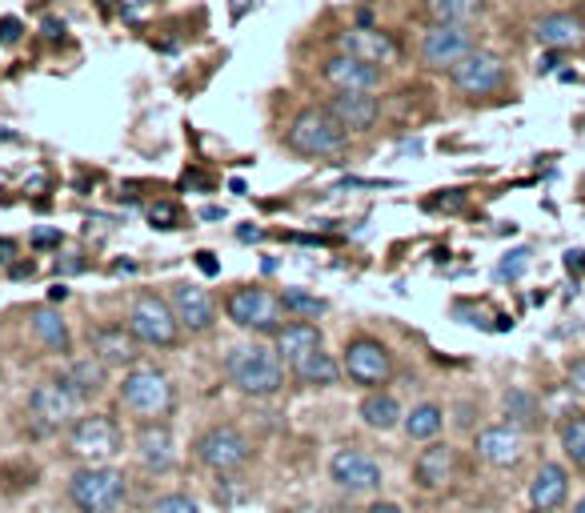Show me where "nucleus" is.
<instances>
[{
  "mask_svg": "<svg viewBox=\"0 0 585 513\" xmlns=\"http://www.w3.org/2000/svg\"><path fill=\"white\" fill-rule=\"evenodd\" d=\"M21 33H25V28H21V21H16V16H4V21H0V45H16V40H21Z\"/></svg>",
  "mask_w": 585,
  "mask_h": 513,
  "instance_id": "e433bc0d",
  "label": "nucleus"
},
{
  "mask_svg": "<svg viewBox=\"0 0 585 513\" xmlns=\"http://www.w3.org/2000/svg\"><path fill=\"white\" fill-rule=\"evenodd\" d=\"M529 257H534V253L529 249H513V253H505V257H501V265H498V281H517V277L525 273V269H529Z\"/></svg>",
  "mask_w": 585,
  "mask_h": 513,
  "instance_id": "72a5a7b5",
  "label": "nucleus"
},
{
  "mask_svg": "<svg viewBox=\"0 0 585 513\" xmlns=\"http://www.w3.org/2000/svg\"><path fill=\"white\" fill-rule=\"evenodd\" d=\"M28 329H33V338H37L49 353H69V350H73V338H69L64 317L57 314V309H49V305L28 309Z\"/></svg>",
  "mask_w": 585,
  "mask_h": 513,
  "instance_id": "393cba45",
  "label": "nucleus"
},
{
  "mask_svg": "<svg viewBox=\"0 0 585 513\" xmlns=\"http://www.w3.org/2000/svg\"><path fill=\"white\" fill-rule=\"evenodd\" d=\"M224 314H229V321L237 329H253V333H265V338L285 326V321H281V314H285L281 297H273V293L261 285L233 289L229 301H224Z\"/></svg>",
  "mask_w": 585,
  "mask_h": 513,
  "instance_id": "423d86ee",
  "label": "nucleus"
},
{
  "mask_svg": "<svg viewBox=\"0 0 585 513\" xmlns=\"http://www.w3.org/2000/svg\"><path fill=\"white\" fill-rule=\"evenodd\" d=\"M129 329L141 345H153V350H173L181 341V321H176L173 305L157 293H141L129 305Z\"/></svg>",
  "mask_w": 585,
  "mask_h": 513,
  "instance_id": "39448f33",
  "label": "nucleus"
},
{
  "mask_svg": "<svg viewBox=\"0 0 585 513\" xmlns=\"http://www.w3.org/2000/svg\"><path fill=\"white\" fill-rule=\"evenodd\" d=\"M197 457L200 465H209L212 474H233L249 462V441L233 426H212L197 438Z\"/></svg>",
  "mask_w": 585,
  "mask_h": 513,
  "instance_id": "1a4fd4ad",
  "label": "nucleus"
},
{
  "mask_svg": "<svg viewBox=\"0 0 585 513\" xmlns=\"http://www.w3.org/2000/svg\"><path fill=\"white\" fill-rule=\"evenodd\" d=\"M64 381L73 386L76 398H93V393H100L105 381H109V365L100 362V357H76V362L69 365V377H64Z\"/></svg>",
  "mask_w": 585,
  "mask_h": 513,
  "instance_id": "c85d7f7f",
  "label": "nucleus"
},
{
  "mask_svg": "<svg viewBox=\"0 0 585 513\" xmlns=\"http://www.w3.org/2000/svg\"><path fill=\"white\" fill-rule=\"evenodd\" d=\"M325 109L341 121L345 133H365V129H374L377 113H381V105H377L374 93H362V88H337V97L329 100Z\"/></svg>",
  "mask_w": 585,
  "mask_h": 513,
  "instance_id": "f3484780",
  "label": "nucleus"
},
{
  "mask_svg": "<svg viewBox=\"0 0 585 513\" xmlns=\"http://www.w3.org/2000/svg\"><path fill=\"white\" fill-rule=\"evenodd\" d=\"M449 81H453V88H458L461 97L482 100V97L501 93L505 81H510V73H505V61H501L498 52L474 49V52H465V57L449 69Z\"/></svg>",
  "mask_w": 585,
  "mask_h": 513,
  "instance_id": "0eeeda50",
  "label": "nucleus"
},
{
  "mask_svg": "<svg viewBox=\"0 0 585 513\" xmlns=\"http://www.w3.org/2000/svg\"><path fill=\"white\" fill-rule=\"evenodd\" d=\"M570 386L577 389V393H585V357L570 362Z\"/></svg>",
  "mask_w": 585,
  "mask_h": 513,
  "instance_id": "58836bf2",
  "label": "nucleus"
},
{
  "mask_svg": "<svg viewBox=\"0 0 585 513\" xmlns=\"http://www.w3.org/2000/svg\"><path fill=\"white\" fill-rule=\"evenodd\" d=\"M561 450H565V457L585 474V414L565 422V429H561Z\"/></svg>",
  "mask_w": 585,
  "mask_h": 513,
  "instance_id": "473e14b6",
  "label": "nucleus"
},
{
  "mask_svg": "<svg viewBox=\"0 0 585 513\" xmlns=\"http://www.w3.org/2000/svg\"><path fill=\"white\" fill-rule=\"evenodd\" d=\"M425 13L434 25H474L486 13V0H425Z\"/></svg>",
  "mask_w": 585,
  "mask_h": 513,
  "instance_id": "bb28decb",
  "label": "nucleus"
},
{
  "mask_svg": "<svg viewBox=\"0 0 585 513\" xmlns=\"http://www.w3.org/2000/svg\"><path fill=\"white\" fill-rule=\"evenodd\" d=\"M277 338V353H281V362L297 365L301 357H309L313 350H321V329L313 326V321H289L273 333Z\"/></svg>",
  "mask_w": 585,
  "mask_h": 513,
  "instance_id": "b1692460",
  "label": "nucleus"
},
{
  "mask_svg": "<svg viewBox=\"0 0 585 513\" xmlns=\"http://www.w3.org/2000/svg\"><path fill=\"white\" fill-rule=\"evenodd\" d=\"M349 133L341 129L329 109H301L293 117V125H289V149L297 152V157H329V152H341L345 149Z\"/></svg>",
  "mask_w": 585,
  "mask_h": 513,
  "instance_id": "20e7f679",
  "label": "nucleus"
},
{
  "mask_svg": "<svg viewBox=\"0 0 585 513\" xmlns=\"http://www.w3.org/2000/svg\"><path fill=\"white\" fill-rule=\"evenodd\" d=\"M293 374H297L301 386L325 389V386H337V377H341V365H337L329 353L313 350L309 357H301V362L293 365Z\"/></svg>",
  "mask_w": 585,
  "mask_h": 513,
  "instance_id": "c756f323",
  "label": "nucleus"
},
{
  "mask_svg": "<svg viewBox=\"0 0 585 513\" xmlns=\"http://www.w3.org/2000/svg\"><path fill=\"white\" fill-rule=\"evenodd\" d=\"M441 426H446V414L434 401H422V405H413L410 414L401 417V429H405L410 441H434L441 433Z\"/></svg>",
  "mask_w": 585,
  "mask_h": 513,
  "instance_id": "cd10ccee",
  "label": "nucleus"
},
{
  "mask_svg": "<svg viewBox=\"0 0 585 513\" xmlns=\"http://www.w3.org/2000/svg\"><path fill=\"white\" fill-rule=\"evenodd\" d=\"M121 405H125L129 414L145 417V422L169 417L176 405L173 381L157 365H133L125 374V381H121Z\"/></svg>",
  "mask_w": 585,
  "mask_h": 513,
  "instance_id": "f03ea898",
  "label": "nucleus"
},
{
  "mask_svg": "<svg viewBox=\"0 0 585 513\" xmlns=\"http://www.w3.org/2000/svg\"><path fill=\"white\" fill-rule=\"evenodd\" d=\"M297 513H313V510H297Z\"/></svg>",
  "mask_w": 585,
  "mask_h": 513,
  "instance_id": "603ef678",
  "label": "nucleus"
},
{
  "mask_svg": "<svg viewBox=\"0 0 585 513\" xmlns=\"http://www.w3.org/2000/svg\"><path fill=\"white\" fill-rule=\"evenodd\" d=\"M281 305H285V314H293L297 321H317V317L329 309L325 297H313L305 289H285V293H281Z\"/></svg>",
  "mask_w": 585,
  "mask_h": 513,
  "instance_id": "2f4dec72",
  "label": "nucleus"
},
{
  "mask_svg": "<svg viewBox=\"0 0 585 513\" xmlns=\"http://www.w3.org/2000/svg\"><path fill=\"white\" fill-rule=\"evenodd\" d=\"M573 513H585V498H582V501H577V505H573Z\"/></svg>",
  "mask_w": 585,
  "mask_h": 513,
  "instance_id": "3c124183",
  "label": "nucleus"
},
{
  "mask_svg": "<svg viewBox=\"0 0 585 513\" xmlns=\"http://www.w3.org/2000/svg\"><path fill=\"white\" fill-rule=\"evenodd\" d=\"M13 277H33V261H28V265H16Z\"/></svg>",
  "mask_w": 585,
  "mask_h": 513,
  "instance_id": "8fccbe9b",
  "label": "nucleus"
},
{
  "mask_svg": "<svg viewBox=\"0 0 585 513\" xmlns=\"http://www.w3.org/2000/svg\"><path fill=\"white\" fill-rule=\"evenodd\" d=\"M149 513H200V505L185 493H164V498L153 501Z\"/></svg>",
  "mask_w": 585,
  "mask_h": 513,
  "instance_id": "f704fd0d",
  "label": "nucleus"
},
{
  "mask_svg": "<svg viewBox=\"0 0 585 513\" xmlns=\"http://www.w3.org/2000/svg\"><path fill=\"white\" fill-rule=\"evenodd\" d=\"M69 453L85 465H109L121 453V429L109 414L76 417L69 429Z\"/></svg>",
  "mask_w": 585,
  "mask_h": 513,
  "instance_id": "6e6552de",
  "label": "nucleus"
},
{
  "mask_svg": "<svg viewBox=\"0 0 585 513\" xmlns=\"http://www.w3.org/2000/svg\"><path fill=\"white\" fill-rule=\"evenodd\" d=\"M329 477L341 489H349V493H374V489H381V465H377V457H369L365 450H353V445L333 453Z\"/></svg>",
  "mask_w": 585,
  "mask_h": 513,
  "instance_id": "ddd939ff",
  "label": "nucleus"
},
{
  "mask_svg": "<svg viewBox=\"0 0 585 513\" xmlns=\"http://www.w3.org/2000/svg\"><path fill=\"white\" fill-rule=\"evenodd\" d=\"M88 345H93V357H100L109 369H133L141 357V341L129 326H97L88 333Z\"/></svg>",
  "mask_w": 585,
  "mask_h": 513,
  "instance_id": "4468645a",
  "label": "nucleus"
},
{
  "mask_svg": "<svg viewBox=\"0 0 585 513\" xmlns=\"http://www.w3.org/2000/svg\"><path fill=\"white\" fill-rule=\"evenodd\" d=\"M345 374L353 386L377 389L393 377V353L374 338H357L345 345Z\"/></svg>",
  "mask_w": 585,
  "mask_h": 513,
  "instance_id": "9d476101",
  "label": "nucleus"
},
{
  "mask_svg": "<svg viewBox=\"0 0 585 513\" xmlns=\"http://www.w3.org/2000/svg\"><path fill=\"white\" fill-rule=\"evenodd\" d=\"M461 205H465V197H458V193H453V197L434 200V209H461Z\"/></svg>",
  "mask_w": 585,
  "mask_h": 513,
  "instance_id": "79ce46f5",
  "label": "nucleus"
},
{
  "mask_svg": "<svg viewBox=\"0 0 585 513\" xmlns=\"http://www.w3.org/2000/svg\"><path fill=\"white\" fill-rule=\"evenodd\" d=\"M565 498H570V474H565V465L546 462L534 474V481H529V505L537 513H549V510H561Z\"/></svg>",
  "mask_w": 585,
  "mask_h": 513,
  "instance_id": "5701e85b",
  "label": "nucleus"
},
{
  "mask_svg": "<svg viewBox=\"0 0 585 513\" xmlns=\"http://www.w3.org/2000/svg\"><path fill=\"white\" fill-rule=\"evenodd\" d=\"M229 381L245 398H273L285 386V362H281V353L261 345V341L237 345L229 353Z\"/></svg>",
  "mask_w": 585,
  "mask_h": 513,
  "instance_id": "f257e3e1",
  "label": "nucleus"
},
{
  "mask_svg": "<svg viewBox=\"0 0 585 513\" xmlns=\"http://www.w3.org/2000/svg\"><path fill=\"white\" fill-rule=\"evenodd\" d=\"M33 245H37V249H61V229H37V233H33Z\"/></svg>",
  "mask_w": 585,
  "mask_h": 513,
  "instance_id": "4c0bfd02",
  "label": "nucleus"
},
{
  "mask_svg": "<svg viewBox=\"0 0 585 513\" xmlns=\"http://www.w3.org/2000/svg\"><path fill=\"white\" fill-rule=\"evenodd\" d=\"M129 498V481L112 465H85L69 477V501L81 513H112Z\"/></svg>",
  "mask_w": 585,
  "mask_h": 513,
  "instance_id": "7ed1b4c3",
  "label": "nucleus"
},
{
  "mask_svg": "<svg viewBox=\"0 0 585 513\" xmlns=\"http://www.w3.org/2000/svg\"><path fill=\"white\" fill-rule=\"evenodd\" d=\"M501 405H505V417H510V426H517V429H522V426H537V422H541L537 398L529 393V389H510Z\"/></svg>",
  "mask_w": 585,
  "mask_h": 513,
  "instance_id": "7c9ffc66",
  "label": "nucleus"
},
{
  "mask_svg": "<svg viewBox=\"0 0 585 513\" xmlns=\"http://www.w3.org/2000/svg\"><path fill=\"white\" fill-rule=\"evenodd\" d=\"M137 457L149 474H169L173 462H176L173 429L164 426V422H145L141 433H137Z\"/></svg>",
  "mask_w": 585,
  "mask_h": 513,
  "instance_id": "4be33fe9",
  "label": "nucleus"
},
{
  "mask_svg": "<svg viewBox=\"0 0 585 513\" xmlns=\"http://www.w3.org/2000/svg\"><path fill=\"white\" fill-rule=\"evenodd\" d=\"M76 405H81V398L73 393V386L69 381H40L33 393H28V410H33V417H37L40 429H64L76 422Z\"/></svg>",
  "mask_w": 585,
  "mask_h": 513,
  "instance_id": "f8f14e48",
  "label": "nucleus"
},
{
  "mask_svg": "<svg viewBox=\"0 0 585 513\" xmlns=\"http://www.w3.org/2000/svg\"><path fill=\"white\" fill-rule=\"evenodd\" d=\"M197 265H200V273H209V277H217V269H221V265L212 261V253H197Z\"/></svg>",
  "mask_w": 585,
  "mask_h": 513,
  "instance_id": "a19ab883",
  "label": "nucleus"
},
{
  "mask_svg": "<svg viewBox=\"0 0 585 513\" xmlns=\"http://www.w3.org/2000/svg\"><path fill=\"white\" fill-rule=\"evenodd\" d=\"M365 513H401V505H393V501H377V505H369Z\"/></svg>",
  "mask_w": 585,
  "mask_h": 513,
  "instance_id": "c03bdc74",
  "label": "nucleus"
},
{
  "mask_svg": "<svg viewBox=\"0 0 585 513\" xmlns=\"http://www.w3.org/2000/svg\"><path fill=\"white\" fill-rule=\"evenodd\" d=\"M81 269H85V261H81L76 253H69L64 261H57V273H81Z\"/></svg>",
  "mask_w": 585,
  "mask_h": 513,
  "instance_id": "ea45409f",
  "label": "nucleus"
},
{
  "mask_svg": "<svg viewBox=\"0 0 585 513\" xmlns=\"http://www.w3.org/2000/svg\"><path fill=\"white\" fill-rule=\"evenodd\" d=\"M321 76L333 88H362V93H374V88L381 85V64H369V61H362V57H353V52H337V57L325 61Z\"/></svg>",
  "mask_w": 585,
  "mask_h": 513,
  "instance_id": "6ab92c4d",
  "label": "nucleus"
},
{
  "mask_svg": "<svg viewBox=\"0 0 585 513\" xmlns=\"http://www.w3.org/2000/svg\"><path fill=\"white\" fill-rule=\"evenodd\" d=\"M337 49L353 52V57H362L369 64H398L401 57L398 40L381 33V28H349V33L337 37Z\"/></svg>",
  "mask_w": 585,
  "mask_h": 513,
  "instance_id": "aec40b11",
  "label": "nucleus"
},
{
  "mask_svg": "<svg viewBox=\"0 0 585 513\" xmlns=\"http://www.w3.org/2000/svg\"><path fill=\"white\" fill-rule=\"evenodd\" d=\"M474 49L477 33L470 25H429V33L422 37V64L425 69H453Z\"/></svg>",
  "mask_w": 585,
  "mask_h": 513,
  "instance_id": "9b49d317",
  "label": "nucleus"
},
{
  "mask_svg": "<svg viewBox=\"0 0 585 513\" xmlns=\"http://www.w3.org/2000/svg\"><path fill=\"white\" fill-rule=\"evenodd\" d=\"M64 297H69V289H64V285L49 289V301H64Z\"/></svg>",
  "mask_w": 585,
  "mask_h": 513,
  "instance_id": "09e8293b",
  "label": "nucleus"
},
{
  "mask_svg": "<svg viewBox=\"0 0 585 513\" xmlns=\"http://www.w3.org/2000/svg\"><path fill=\"white\" fill-rule=\"evenodd\" d=\"M237 237H241V241H261V237H265V233H261V229H241Z\"/></svg>",
  "mask_w": 585,
  "mask_h": 513,
  "instance_id": "de8ad7c7",
  "label": "nucleus"
},
{
  "mask_svg": "<svg viewBox=\"0 0 585 513\" xmlns=\"http://www.w3.org/2000/svg\"><path fill=\"white\" fill-rule=\"evenodd\" d=\"M534 37L537 45L546 49H582L585 45V13H573V9H558V13H546L534 21Z\"/></svg>",
  "mask_w": 585,
  "mask_h": 513,
  "instance_id": "2eb2a0df",
  "label": "nucleus"
},
{
  "mask_svg": "<svg viewBox=\"0 0 585 513\" xmlns=\"http://www.w3.org/2000/svg\"><path fill=\"white\" fill-rule=\"evenodd\" d=\"M200 217H205V221H221V217H224V209H217V205H209V209H200Z\"/></svg>",
  "mask_w": 585,
  "mask_h": 513,
  "instance_id": "49530a36",
  "label": "nucleus"
},
{
  "mask_svg": "<svg viewBox=\"0 0 585 513\" xmlns=\"http://www.w3.org/2000/svg\"><path fill=\"white\" fill-rule=\"evenodd\" d=\"M357 414H362V422L369 429H377V433H389V429H398L401 426V401L393 398V393H386V389H374V393H369V398L362 401V410H357Z\"/></svg>",
  "mask_w": 585,
  "mask_h": 513,
  "instance_id": "a878e982",
  "label": "nucleus"
},
{
  "mask_svg": "<svg viewBox=\"0 0 585 513\" xmlns=\"http://www.w3.org/2000/svg\"><path fill=\"white\" fill-rule=\"evenodd\" d=\"M474 450L493 469H510V465H517L525 457V438L517 426H489L477 433Z\"/></svg>",
  "mask_w": 585,
  "mask_h": 513,
  "instance_id": "dca6fc26",
  "label": "nucleus"
},
{
  "mask_svg": "<svg viewBox=\"0 0 585 513\" xmlns=\"http://www.w3.org/2000/svg\"><path fill=\"white\" fill-rule=\"evenodd\" d=\"M176 205L173 200H157V205H149V221L157 229H176Z\"/></svg>",
  "mask_w": 585,
  "mask_h": 513,
  "instance_id": "c9c22d12",
  "label": "nucleus"
},
{
  "mask_svg": "<svg viewBox=\"0 0 585 513\" xmlns=\"http://www.w3.org/2000/svg\"><path fill=\"white\" fill-rule=\"evenodd\" d=\"M458 474V450L446 445V441H429L422 453H417V462H413V481L422 489H446Z\"/></svg>",
  "mask_w": 585,
  "mask_h": 513,
  "instance_id": "a211bd4d",
  "label": "nucleus"
},
{
  "mask_svg": "<svg viewBox=\"0 0 585 513\" xmlns=\"http://www.w3.org/2000/svg\"><path fill=\"white\" fill-rule=\"evenodd\" d=\"M553 64H561V49H549V57L541 61V73H553Z\"/></svg>",
  "mask_w": 585,
  "mask_h": 513,
  "instance_id": "37998d69",
  "label": "nucleus"
},
{
  "mask_svg": "<svg viewBox=\"0 0 585 513\" xmlns=\"http://www.w3.org/2000/svg\"><path fill=\"white\" fill-rule=\"evenodd\" d=\"M13 253H16V245H13V241H0V265H9V261H13Z\"/></svg>",
  "mask_w": 585,
  "mask_h": 513,
  "instance_id": "a18cd8bd",
  "label": "nucleus"
},
{
  "mask_svg": "<svg viewBox=\"0 0 585 513\" xmlns=\"http://www.w3.org/2000/svg\"><path fill=\"white\" fill-rule=\"evenodd\" d=\"M169 305H173L176 321H181V329H188V333H209L212 329V297L205 293L200 285H173V293H169Z\"/></svg>",
  "mask_w": 585,
  "mask_h": 513,
  "instance_id": "412c9836",
  "label": "nucleus"
}]
</instances>
